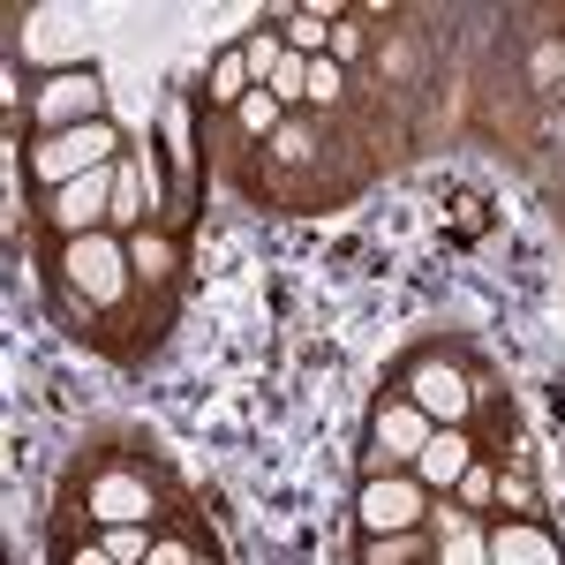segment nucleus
<instances>
[{
  "mask_svg": "<svg viewBox=\"0 0 565 565\" xmlns=\"http://www.w3.org/2000/svg\"><path fill=\"white\" fill-rule=\"evenodd\" d=\"M249 90H257V84H249V61H242V45H234V53H218V61H212V84H204V98L234 114V106H242Z\"/></svg>",
  "mask_w": 565,
  "mask_h": 565,
  "instance_id": "9d476101",
  "label": "nucleus"
},
{
  "mask_svg": "<svg viewBox=\"0 0 565 565\" xmlns=\"http://www.w3.org/2000/svg\"><path fill=\"white\" fill-rule=\"evenodd\" d=\"M490 565H565V551L535 521H505L490 535Z\"/></svg>",
  "mask_w": 565,
  "mask_h": 565,
  "instance_id": "1a4fd4ad",
  "label": "nucleus"
},
{
  "mask_svg": "<svg viewBox=\"0 0 565 565\" xmlns=\"http://www.w3.org/2000/svg\"><path fill=\"white\" fill-rule=\"evenodd\" d=\"M271 151H279V159H309V136L302 129H279V136H271Z\"/></svg>",
  "mask_w": 565,
  "mask_h": 565,
  "instance_id": "b1692460",
  "label": "nucleus"
},
{
  "mask_svg": "<svg viewBox=\"0 0 565 565\" xmlns=\"http://www.w3.org/2000/svg\"><path fill=\"white\" fill-rule=\"evenodd\" d=\"M407 399L430 415L437 430H460V423H468V407H476V385H468L452 362H437V354H430V362H415V370H407Z\"/></svg>",
  "mask_w": 565,
  "mask_h": 565,
  "instance_id": "39448f33",
  "label": "nucleus"
},
{
  "mask_svg": "<svg viewBox=\"0 0 565 565\" xmlns=\"http://www.w3.org/2000/svg\"><path fill=\"white\" fill-rule=\"evenodd\" d=\"M340 90H348L340 61H332V53H317V61H309V98H317V106H340Z\"/></svg>",
  "mask_w": 565,
  "mask_h": 565,
  "instance_id": "a211bd4d",
  "label": "nucleus"
},
{
  "mask_svg": "<svg viewBox=\"0 0 565 565\" xmlns=\"http://www.w3.org/2000/svg\"><path fill=\"white\" fill-rule=\"evenodd\" d=\"M430 437H437V423L415 407V399H392V407H377V452H370V476H399V468H415Z\"/></svg>",
  "mask_w": 565,
  "mask_h": 565,
  "instance_id": "20e7f679",
  "label": "nucleus"
},
{
  "mask_svg": "<svg viewBox=\"0 0 565 565\" xmlns=\"http://www.w3.org/2000/svg\"><path fill=\"white\" fill-rule=\"evenodd\" d=\"M234 129H242V136H264V143H271V136L287 129V106H279V98L257 84L249 98H242V106H234Z\"/></svg>",
  "mask_w": 565,
  "mask_h": 565,
  "instance_id": "f8f14e48",
  "label": "nucleus"
},
{
  "mask_svg": "<svg viewBox=\"0 0 565 565\" xmlns=\"http://www.w3.org/2000/svg\"><path fill=\"white\" fill-rule=\"evenodd\" d=\"M430 513V490L415 476H370L362 482V535H407Z\"/></svg>",
  "mask_w": 565,
  "mask_h": 565,
  "instance_id": "7ed1b4c3",
  "label": "nucleus"
},
{
  "mask_svg": "<svg viewBox=\"0 0 565 565\" xmlns=\"http://www.w3.org/2000/svg\"><path fill=\"white\" fill-rule=\"evenodd\" d=\"M143 565H196V551H189V543H151Z\"/></svg>",
  "mask_w": 565,
  "mask_h": 565,
  "instance_id": "5701e85b",
  "label": "nucleus"
},
{
  "mask_svg": "<svg viewBox=\"0 0 565 565\" xmlns=\"http://www.w3.org/2000/svg\"><path fill=\"white\" fill-rule=\"evenodd\" d=\"M437 565H490V543L476 535V521L460 527V535H445V558Z\"/></svg>",
  "mask_w": 565,
  "mask_h": 565,
  "instance_id": "6ab92c4d",
  "label": "nucleus"
},
{
  "mask_svg": "<svg viewBox=\"0 0 565 565\" xmlns=\"http://www.w3.org/2000/svg\"><path fill=\"white\" fill-rule=\"evenodd\" d=\"M114 159H121V136H114V121H84V129L45 136L39 151H31V174H39L45 189H68V181L98 174V167H114Z\"/></svg>",
  "mask_w": 565,
  "mask_h": 565,
  "instance_id": "f03ea898",
  "label": "nucleus"
},
{
  "mask_svg": "<svg viewBox=\"0 0 565 565\" xmlns=\"http://www.w3.org/2000/svg\"><path fill=\"white\" fill-rule=\"evenodd\" d=\"M460 498H468V505H490V498H498V476H490V468H468V476H460Z\"/></svg>",
  "mask_w": 565,
  "mask_h": 565,
  "instance_id": "412c9836",
  "label": "nucleus"
},
{
  "mask_svg": "<svg viewBox=\"0 0 565 565\" xmlns=\"http://www.w3.org/2000/svg\"><path fill=\"white\" fill-rule=\"evenodd\" d=\"M84 513H90L98 527H129V521H151V482H143V476H129V468H106V476L90 482Z\"/></svg>",
  "mask_w": 565,
  "mask_h": 565,
  "instance_id": "423d86ee",
  "label": "nucleus"
},
{
  "mask_svg": "<svg viewBox=\"0 0 565 565\" xmlns=\"http://www.w3.org/2000/svg\"><path fill=\"white\" fill-rule=\"evenodd\" d=\"M362 53V31L354 23H332V61H354Z\"/></svg>",
  "mask_w": 565,
  "mask_h": 565,
  "instance_id": "4be33fe9",
  "label": "nucleus"
},
{
  "mask_svg": "<svg viewBox=\"0 0 565 565\" xmlns=\"http://www.w3.org/2000/svg\"><path fill=\"white\" fill-rule=\"evenodd\" d=\"M61 264H68V287L84 295V309H114L129 295L136 264L121 234H84V242H61Z\"/></svg>",
  "mask_w": 565,
  "mask_h": 565,
  "instance_id": "f257e3e1",
  "label": "nucleus"
},
{
  "mask_svg": "<svg viewBox=\"0 0 565 565\" xmlns=\"http://www.w3.org/2000/svg\"><path fill=\"white\" fill-rule=\"evenodd\" d=\"M498 498H505V513H513V521H527V513H535V490H527V476H505V482H498Z\"/></svg>",
  "mask_w": 565,
  "mask_h": 565,
  "instance_id": "aec40b11",
  "label": "nucleus"
},
{
  "mask_svg": "<svg viewBox=\"0 0 565 565\" xmlns=\"http://www.w3.org/2000/svg\"><path fill=\"white\" fill-rule=\"evenodd\" d=\"M129 264H136V279L143 287H167V271H174V249H167V234H129Z\"/></svg>",
  "mask_w": 565,
  "mask_h": 565,
  "instance_id": "ddd939ff",
  "label": "nucleus"
},
{
  "mask_svg": "<svg viewBox=\"0 0 565 565\" xmlns=\"http://www.w3.org/2000/svg\"><path fill=\"white\" fill-rule=\"evenodd\" d=\"M242 61H249V76H257V84H271V76H279V61H287V39H279V31H257V39L242 45Z\"/></svg>",
  "mask_w": 565,
  "mask_h": 565,
  "instance_id": "f3484780",
  "label": "nucleus"
},
{
  "mask_svg": "<svg viewBox=\"0 0 565 565\" xmlns=\"http://www.w3.org/2000/svg\"><path fill=\"white\" fill-rule=\"evenodd\" d=\"M423 551H430L423 527H407V535H370V543H362V565H415Z\"/></svg>",
  "mask_w": 565,
  "mask_h": 565,
  "instance_id": "2eb2a0df",
  "label": "nucleus"
},
{
  "mask_svg": "<svg viewBox=\"0 0 565 565\" xmlns=\"http://www.w3.org/2000/svg\"><path fill=\"white\" fill-rule=\"evenodd\" d=\"M106 234H143V181H136V159H121V174H114V218H106Z\"/></svg>",
  "mask_w": 565,
  "mask_h": 565,
  "instance_id": "9b49d317",
  "label": "nucleus"
},
{
  "mask_svg": "<svg viewBox=\"0 0 565 565\" xmlns=\"http://www.w3.org/2000/svg\"><path fill=\"white\" fill-rule=\"evenodd\" d=\"M39 121L53 136H61V129H84V121H106V114H98V76H90V68L53 76V84L39 90Z\"/></svg>",
  "mask_w": 565,
  "mask_h": 565,
  "instance_id": "0eeeda50",
  "label": "nucleus"
},
{
  "mask_svg": "<svg viewBox=\"0 0 565 565\" xmlns=\"http://www.w3.org/2000/svg\"><path fill=\"white\" fill-rule=\"evenodd\" d=\"M68 565H114V558H106V551H76Z\"/></svg>",
  "mask_w": 565,
  "mask_h": 565,
  "instance_id": "393cba45",
  "label": "nucleus"
},
{
  "mask_svg": "<svg viewBox=\"0 0 565 565\" xmlns=\"http://www.w3.org/2000/svg\"><path fill=\"white\" fill-rule=\"evenodd\" d=\"M114 565H143L151 558V521H129V527H106V543H98Z\"/></svg>",
  "mask_w": 565,
  "mask_h": 565,
  "instance_id": "dca6fc26",
  "label": "nucleus"
},
{
  "mask_svg": "<svg viewBox=\"0 0 565 565\" xmlns=\"http://www.w3.org/2000/svg\"><path fill=\"white\" fill-rule=\"evenodd\" d=\"M332 23H340V15H324V8H302V15H287V53L317 61V53L332 45Z\"/></svg>",
  "mask_w": 565,
  "mask_h": 565,
  "instance_id": "4468645a",
  "label": "nucleus"
},
{
  "mask_svg": "<svg viewBox=\"0 0 565 565\" xmlns=\"http://www.w3.org/2000/svg\"><path fill=\"white\" fill-rule=\"evenodd\" d=\"M476 468V452H468V430H437L423 445V460H415V482L423 490H460V476Z\"/></svg>",
  "mask_w": 565,
  "mask_h": 565,
  "instance_id": "6e6552de",
  "label": "nucleus"
}]
</instances>
